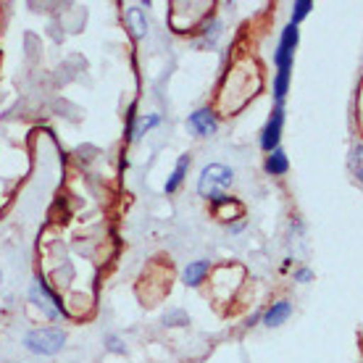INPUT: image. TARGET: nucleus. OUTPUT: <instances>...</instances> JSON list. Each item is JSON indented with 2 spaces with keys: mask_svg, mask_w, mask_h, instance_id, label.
<instances>
[{
  "mask_svg": "<svg viewBox=\"0 0 363 363\" xmlns=\"http://www.w3.org/2000/svg\"><path fill=\"white\" fill-rule=\"evenodd\" d=\"M66 342V332L58 327H40L27 332L24 337V345H27L29 353L35 355H55Z\"/></svg>",
  "mask_w": 363,
  "mask_h": 363,
  "instance_id": "1",
  "label": "nucleus"
},
{
  "mask_svg": "<svg viewBox=\"0 0 363 363\" xmlns=\"http://www.w3.org/2000/svg\"><path fill=\"white\" fill-rule=\"evenodd\" d=\"M232 177L235 172L224 164H208L203 172H200V179H198V192L203 195L206 200L216 198V195H224L229 184H232Z\"/></svg>",
  "mask_w": 363,
  "mask_h": 363,
  "instance_id": "2",
  "label": "nucleus"
},
{
  "mask_svg": "<svg viewBox=\"0 0 363 363\" xmlns=\"http://www.w3.org/2000/svg\"><path fill=\"white\" fill-rule=\"evenodd\" d=\"M29 300L35 303L37 308L43 311L48 318H58L64 316V306L58 303V298H55L53 292L48 290V284L40 277H37L35 281H32V287H29Z\"/></svg>",
  "mask_w": 363,
  "mask_h": 363,
  "instance_id": "3",
  "label": "nucleus"
},
{
  "mask_svg": "<svg viewBox=\"0 0 363 363\" xmlns=\"http://www.w3.org/2000/svg\"><path fill=\"white\" fill-rule=\"evenodd\" d=\"M281 127H284V106H281V103H277V108L272 111V116H269L264 132H261V147H264L266 153H272V150H277V147H279Z\"/></svg>",
  "mask_w": 363,
  "mask_h": 363,
  "instance_id": "4",
  "label": "nucleus"
},
{
  "mask_svg": "<svg viewBox=\"0 0 363 363\" xmlns=\"http://www.w3.org/2000/svg\"><path fill=\"white\" fill-rule=\"evenodd\" d=\"M187 129H190L195 137H211V135H216L218 121L211 108H198L195 113L187 116Z\"/></svg>",
  "mask_w": 363,
  "mask_h": 363,
  "instance_id": "5",
  "label": "nucleus"
},
{
  "mask_svg": "<svg viewBox=\"0 0 363 363\" xmlns=\"http://www.w3.org/2000/svg\"><path fill=\"white\" fill-rule=\"evenodd\" d=\"M292 313V303L290 300H277L272 303V308L264 313V324L266 327H281Z\"/></svg>",
  "mask_w": 363,
  "mask_h": 363,
  "instance_id": "6",
  "label": "nucleus"
},
{
  "mask_svg": "<svg viewBox=\"0 0 363 363\" xmlns=\"http://www.w3.org/2000/svg\"><path fill=\"white\" fill-rule=\"evenodd\" d=\"M187 172H190V155L184 153V155H179V161H177V166H174L172 177L166 179V184H164V192H166V195H172V192L179 190V184L184 182Z\"/></svg>",
  "mask_w": 363,
  "mask_h": 363,
  "instance_id": "7",
  "label": "nucleus"
},
{
  "mask_svg": "<svg viewBox=\"0 0 363 363\" xmlns=\"http://www.w3.org/2000/svg\"><path fill=\"white\" fill-rule=\"evenodd\" d=\"M264 169H266V174H272V177H281V174H287V169H290V158H287V153H284L281 147H277V150L269 153Z\"/></svg>",
  "mask_w": 363,
  "mask_h": 363,
  "instance_id": "8",
  "label": "nucleus"
},
{
  "mask_svg": "<svg viewBox=\"0 0 363 363\" xmlns=\"http://www.w3.org/2000/svg\"><path fill=\"white\" fill-rule=\"evenodd\" d=\"M127 24H129V29H132V37H135V40H143V37L147 35V21L140 6L127 9Z\"/></svg>",
  "mask_w": 363,
  "mask_h": 363,
  "instance_id": "9",
  "label": "nucleus"
},
{
  "mask_svg": "<svg viewBox=\"0 0 363 363\" xmlns=\"http://www.w3.org/2000/svg\"><path fill=\"white\" fill-rule=\"evenodd\" d=\"M208 272H211L208 261H192V264L184 269V284H187V287H198L200 281L208 277Z\"/></svg>",
  "mask_w": 363,
  "mask_h": 363,
  "instance_id": "10",
  "label": "nucleus"
},
{
  "mask_svg": "<svg viewBox=\"0 0 363 363\" xmlns=\"http://www.w3.org/2000/svg\"><path fill=\"white\" fill-rule=\"evenodd\" d=\"M161 124V116L158 113H147V116H140L137 121H132V127H129V137L137 140V137H143L145 132H150L153 127Z\"/></svg>",
  "mask_w": 363,
  "mask_h": 363,
  "instance_id": "11",
  "label": "nucleus"
},
{
  "mask_svg": "<svg viewBox=\"0 0 363 363\" xmlns=\"http://www.w3.org/2000/svg\"><path fill=\"white\" fill-rule=\"evenodd\" d=\"M290 72L292 69H277V77H274V82H272V92H274V98H277V103H281L284 95H287V90H290Z\"/></svg>",
  "mask_w": 363,
  "mask_h": 363,
  "instance_id": "12",
  "label": "nucleus"
},
{
  "mask_svg": "<svg viewBox=\"0 0 363 363\" xmlns=\"http://www.w3.org/2000/svg\"><path fill=\"white\" fill-rule=\"evenodd\" d=\"M298 40H300L298 27H295V24H287V27L281 29L279 45H277V48H284V50H290V53H295V48H298Z\"/></svg>",
  "mask_w": 363,
  "mask_h": 363,
  "instance_id": "13",
  "label": "nucleus"
},
{
  "mask_svg": "<svg viewBox=\"0 0 363 363\" xmlns=\"http://www.w3.org/2000/svg\"><path fill=\"white\" fill-rule=\"evenodd\" d=\"M311 11H313V3H311V0H295V3H292V21L290 24L298 27L300 21L308 16Z\"/></svg>",
  "mask_w": 363,
  "mask_h": 363,
  "instance_id": "14",
  "label": "nucleus"
},
{
  "mask_svg": "<svg viewBox=\"0 0 363 363\" xmlns=\"http://www.w3.org/2000/svg\"><path fill=\"white\" fill-rule=\"evenodd\" d=\"M361 153H363V145H361V143H355V147H353V172H355V179H361Z\"/></svg>",
  "mask_w": 363,
  "mask_h": 363,
  "instance_id": "15",
  "label": "nucleus"
},
{
  "mask_svg": "<svg viewBox=\"0 0 363 363\" xmlns=\"http://www.w3.org/2000/svg\"><path fill=\"white\" fill-rule=\"evenodd\" d=\"M106 342H108L111 353H124V345H121V340H118L116 335H108L106 337Z\"/></svg>",
  "mask_w": 363,
  "mask_h": 363,
  "instance_id": "16",
  "label": "nucleus"
},
{
  "mask_svg": "<svg viewBox=\"0 0 363 363\" xmlns=\"http://www.w3.org/2000/svg\"><path fill=\"white\" fill-rule=\"evenodd\" d=\"M295 279H298V281H311V279H313V272H311V269H298V272H295Z\"/></svg>",
  "mask_w": 363,
  "mask_h": 363,
  "instance_id": "17",
  "label": "nucleus"
},
{
  "mask_svg": "<svg viewBox=\"0 0 363 363\" xmlns=\"http://www.w3.org/2000/svg\"><path fill=\"white\" fill-rule=\"evenodd\" d=\"M0 281H3V274H0Z\"/></svg>",
  "mask_w": 363,
  "mask_h": 363,
  "instance_id": "18",
  "label": "nucleus"
}]
</instances>
